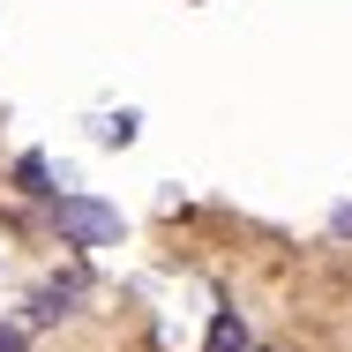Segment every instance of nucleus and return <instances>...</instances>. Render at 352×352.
Returning a JSON list of instances; mask_svg holds the SVG:
<instances>
[{"mask_svg": "<svg viewBox=\"0 0 352 352\" xmlns=\"http://www.w3.org/2000/svg\"><path fill=\"white\" fill-rule=\"evenodd\" d=\"M53 225L68 248H113L120 240V210L98 203V195H53Z\"/></svg>", "mask_w": 352, "mask_h": 352, "instance_id": "obj_1", "label": "nucleus"}, {"mask_svg": "<svg viewBox=\"0 0 352 352\" xmlns=\"http://www.w3.org/2000/svg\"><path fill=\"white\" fill-rule=\"evenodd\" d=\"M15 188L23 195H53V165L45 157H15Z\"/></svg>", "mask_w": 352, "mask_h": 352, "instance_id": "obj_3", "label": "nucleus"}, {"mask_svg": "<svg viewBox=\"0 0 352 352\" xmlns=\"http://www.w3.org/2000/svg\"><path fill=\"white\" fill-rule=\"evenodd\" d=\"M75 300H82V278H53V285H38V300H30V322H60Z\"/></svg>", "mask_w": 352, "mask_h": 352, "instance_id": "obj_2", "label": "nucleus"}, {"mask_svg": "<svg viewBox=\"0 0 352 352\" xmlns=\"http://www.w3.org/2000/svg\"><path fill=\"white\" fill-rule=\"evenodd\" d=\"M330 225H338V232H352V203H338V210H330Z\"/></svg>", "mask_w": 352, "mask_h": 352, "instance_id": "obj_6", "label": "nucleus"}, {"mask_svg": "<svg viewBox=\"0 0 352 352\" xmlns=\"http://www.w3.org/2000/svg\"><path fill=\"white\" fill-rule=\"evenodd\" d=\"M0 352H23V330H0Z\"/></svg>", "mask_w": 352, "mask_h": 352, "instance_id": "obj_7", "label": "nucleus"}, {"mask_svg": "<svg viewBox=\"0 0 352 352\" xmlns=\"http://www.w3.org/2000/svg\"><path fill=\"white\" fill-rule=\"evenodd\" d=\"M98 142H113V150H120V142H135V113H113V120H98Z\"/></svg>", "mask_w": 352, "mask_h": 352, "instance_id": "obj_5", "label": "nucleus"}, {"mask_svg": "<svg viewBox=\"0 0 352 352\" xmlns=\"http://www.w3.org/2000/svg\"><path fill=\"white\" fill-rule=\"evenodd\" d=\"M210 352H248V330H240V315H217V322H210Z\"/></svg>", "mask_w": 352, "mask_h": 352, "instance_id": "obj_4", "label": "nucleus"}]
</instances>
